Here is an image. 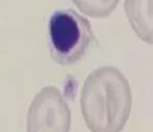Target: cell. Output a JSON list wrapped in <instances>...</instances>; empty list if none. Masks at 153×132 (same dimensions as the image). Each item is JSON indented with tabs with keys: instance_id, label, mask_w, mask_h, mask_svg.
Wrapping results in <instances>:
<instances>
[{
	"instance_id": "1",
	"label": "cell",
	"mask_w": 153,
	"mask_h": 132,
	"mask_svg": "<svg viewBox=\"0 0 153 132\" xmlns=\"http://www.w3.org/2000/svg\"><path fill=\"white\" fill-rule=\"evenodd\" d=\"M80 105L91 132H121L132 106L128 80L114 67L98 68L84 81Z\"/></svg>"
},
{
	"instance_id": "2",
	"label": "cell",
	"mask_w": 153,
	"mask_h": 132,
	"mask_svg": "<svg viewBox=\"0 0 153 132\" xmlns=\"http://www.w3.org/2000/svg\"><path fill=\"white\" fill-rule=\"evenodd\" d=\"M48 36L52 58L62 66L78 63L95 40L89 21L74 9H60L50 16Z\"/></svg>"
},
{
	"instance_id": "3",
	"label": "cell",
	"mask_w": 153,
	"mask_h": 132,
	"mask_svg": "<svg viewBox=\"0 0 153 132\" xmlns=\"http://www.w3.org/2000/svg\"><path fill=\"white\" fill-rule=\"evenodd\" d=\"M71 112L61 92L43 88L35 99L28 117V132H69Z\"/></svg>"
},
{
	"instance_id": "4",
	"label": "cell",
	"mask_w": 153,
	"mask_h": 132,
	"mask_svg": "<svg viewBox=\"0 0 153 132\" xmlns=\"http://www.w3.org/2000/svg\"><path fill=\"white\" fill-rule=\"evenodd\" d=\"M125 12L135 34L153 45V0H125Z\"/></svg>"
},
{
	"instance_id": "5",
	"label": "cell",
	"mask_w": 153,
	"mask_h": 132,
	"mask_svg": "<svg viewBox=\"0 0 153 132\" xmlns=\"http://www.w3.org/2000/svg\"><path fill=\"white\" fill-rule=\"evenodd\" d=\"M119 0H72L84 15L95 19L106 18L113 12Z\"/></svg>"
}]
</instances>
